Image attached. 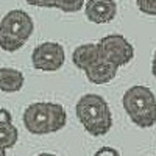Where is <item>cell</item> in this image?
Segmentation results:
<instances>
[{"instance_id":"obj_10","label":"cell","mask_w":156,"mask_h":156,"mask_svg":"<svg viewBox=\"0 0 156 156\" xmlns=\"http://www.w3.org/2000/svg\"><path fill=\"white\" fill-rule=\"evenodd\" d=\"M25 76L14 67H0V90L6 94H14L23 87Z\"/></svg>"},{"instance_id":"obj_14","label":"cell","mask_w":156,"mask_h":156,"mask_svg":"<svg viewBox=\"0 0 156 156\" xmlns=\"http://www.w3.org/2000/svg\"><path fill=\"white\" fill-rule=\"evenodd\" d=\"M28 5L37 6V8H55L56 0H25Z\"/></svg>"},{"instance_id":"obj_19","label":"cell","mask_w":156,"mask_h":156,"mask_svg":"<svg viewBox=\"0 0 156 156\" xmlns=\"http://www.w3.org/2000/svg\"><path fill=\"white\" fill-rule=\"evenodd\" d=\"M37 156H56V154H51V153H39Z\"/></svg>"},{"instance_id":"obj_13","label":"cell","mask_w":156,"mask_h":156,"mask_svg":"<svg viewBox=\"0 0 156 156\" xmlns=\"http://www.w3.org/2000/svg\"><path fill=\"white\" fill-rule=\"evenodd\" d=\"M137 8L148 16H156V0H136Z\"/></svg>"},{"instance_id":"obj_1","label":"cell","mask_w":156,"mask_h":156,"mask_svg":"<svg viewBox=\"0 0 156 156\" xmlns=\"http://www.w3.org/2000/svg\"><path fill=\"white\" fill-rule=\"evenodd\" d=\"M66 122L67 112L59 103L36 101L23 111V125L31 134L44 136L56 133L66 126Z\"/></svg>"},{"instance_id":"obj_8","label":"cell","mask_w":156,"mask_h":156,"mask_svg":"<svg viewBox=\"0 0 156 156\" xmlns=\"http://www.w3.org/2000/svg\"><path fill=\"white\" fill-rule=\"evenodd\" d=\"M117 70H119V67H115L114 64H111L106 59L100 58L89 69H86L84 73H86V78L90 83H94V84H106V83L112 81L114 78L117 76Z\"/></svg>"},{"instance_id":"obj_12","label":"cell","mask_w":156,"mask_h":156,"mask_svg":"<svg viewBox=\"0 0 156 156\" xmlns=\"http://www.w3.org/2000/svg\"><path fill=\"white\" fill-rule=\"evenodd\" d=\"M86 0H56L55 8L61 9L62 12H78L84 8Z\"/></svg>"},{"instance_id":"obj_11","label":"cell","mask_w":156,"mask_h":156,"mask_svg":"<svg viewBox=\"0 0 156 156\" xmlns=\"http://www.w3.org/2000/svg\"><path fill=\"white\" fill-rule=\"evenodd\" d=\"M17 139H19V131L12 125V122L0 125V147L2 148H5V150L12 148L17 144Z\"/></svg>"},{"instance_id":"obj_16","label":"cell","mask_w":156,"mask_h":156,"mask_svg":"<svg viewBox=\"0 0 156 156\" xmlns=\"http://www.w3.org/2000/svg\"><path fill=\"white\" fill-rule=\"evenodd\" d=\"M11 122H12L11 112H9L6 108L0 106V125H2V123H11Z\"/></svg>"},{"instance_id":"obj_9","label":"cell","mask_w":156,"mask_h":156,"mask_svg":"<svg viewBox=\"0 0 156 156\" xmlns=\"http://www.w3.org/2000/svg\"><path fill=\"white\" fill-rule=\"evenodd\" d=\"M98 59H100V50H98V45L94 44V42L78 45L72 53V62L80 70L89 69Z\"/></svg>"},{"instance_id":"obj_7","label":"cell","mask_w":156,"mask_h":156,"mask_svg":"<svg viewBox=\"0 0 156 156\" xmlns=\"http://www.w3.org/2000/svg\"><path fill=\"white\" fill-rule=\"evenodd\" d=\"M84 14L94 23H108L117 14L115 0H87L84 3Z\"/></svg>"},{"instance_id":"obj_2","label":"cell","mask_w":156,"mask_h":156,"mask_svg":"<svg viewBox=\"0 0 156 156\" xmlns=\"http://www.w3.org/2000/svg\"><path fill=\"white\" fill-rule=\"evenodd\" d=\"M75 112L90 136H105L112 128V114L108 101L98 94H86L76 101Z\"/></svg>"},{"instance_id":"obj_15","label":"cell","mask_w":156,"mask_h":156,"mask_svg":"<svg viewBox=\"0 0 156 156\" xmlns=\"http://www.w3.org/2000/svg\"><path fill=\"white\" fill-rule=\"evenodd\" d=\"M94 156H120V153L112 147H101L100 150L95 151Z\"/></svg>"},{"instance_id":"obj_3","label":"cell","mask_w":156,"mask_h":156,"mask_svg":"<svg viewBox=\"0 0 156 156\" xmlns=\"http://www.w3.org/2000/svg\"><path fill=\"white\" fill-rule=\"evenodd\" d=\"M34 30L31 16L23 9H11L0 20V48L17 51L28 41Z\"/></svg>"},{"instance_id":"obj_5","label":"cell","mask_w":156,"mask_h":156,"mask_svg":"<svg viewBox=\"0 0 156 156\" xmlns=\"http://www.w3.org/2000/svg\"><path fill=\"white\" fill-rule=\"evenodd\" d=\"M100 50V58L114 64L115 67H122L134 58V47L122 34H108L97 42Z\"/></svg>"},{"instance_id":"obj_6","label":"cell","mask_w":156,"mask_h":156,"mask_svg":"<svg viewBox=\"0 0 156 156\" xmlns=\"http://www.w3.org/2000/svg\"><path fill=\"white\" fill-rule=\"evenodd\" d=\"M66 61V53L58 42H42L33 48L31 64L33 67L42 72H56Z\"/></svg>"},{"instance_id":"obj_17","label":"cell","mask_w":156,"mask_h":156,"mask_svg":"<svg viewBox=\"0 0 156 156\" xmlns=\"http://www.w3.org/2000/svg\"><path fill=\"white\" fill-rule=\"evenodd\" d=\"M151 73L156 78V50H154V55H153V61H151Z\"/></svg>"},{"instance_id":"obj_4","label":"cell","mask_w":156,"mask_h":156,"mask_svg":"<svg viewBox=\"0 0 156 156\" xmlns=\"http://www.w3.org/2000/svg\"><path fill=\"white\" fill-rule=\"evenodd\" d=\"M122 106L129 120L139 128H150L156 123V97L147 86H133L122 97Z\"/></svg>"},{"instance_id":"obj_18","label":"cell","mask_w":156,"mask_h":156,"mask_svg":"<svg viewBox=\"0 0 156 156\" xmlns=\"http://www.w3.org/2000/svg\"><path fill=\"white\" fill-rule=\"evenodd\" d=\"M0 156H6V150L0 147Z\"/></svg>"}]
</instances>
